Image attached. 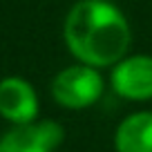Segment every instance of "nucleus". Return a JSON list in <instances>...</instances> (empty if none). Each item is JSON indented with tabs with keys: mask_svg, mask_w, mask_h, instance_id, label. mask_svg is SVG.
Returning a JSON list of instances; mask_svg holds the SVG:
<instances>
[{
	"mask_svg": "<svg viewBox=\"0 0 152 152\" xmlns=\"http://www.w3.org/2000/svg\"><path fill=\"white\" fill-rule=\"evenodd\" d=\"M63 38L72 56L78 63L114 67L128 56L132 29L128 18L110 0H78L67 11Z\"/></svg>",
	"mask_w": 152,
	"mask_h": 152,
	"instance_id": "f257e3e1",
	"label": "nucleus"
},
{
	"mask_svg": "<svg viewBox=\"0 0 152 152\" xmlns=\"http://www.w3.org/2000/svg\"><path fill=\"white\" fill-rule=\"evenodd\" d=\"M103 76L96 67L76 63L61 69L52 81V96L67 110H83L94 105L103 94Z\"/></svg>",
	"mask_w": 152,
	"mask_h": 152,
	"instance_id": "f03ea898",
	"label": "nucleus"
},
{
	"mask_svg": "<svg viewBox=\"0 0 152 152\" xmlns=\"http://www.w3.org/2000/svg\"><path fill=\"white\" fill-rule=\"evenodd\" d=\"M63 143V125L52 119L14 125L0 137V152H54Z\"/></svg>",
	"mask_w": 152,
	"mask_h": 152,
	"instance_id": "7ed1b4c3",
	"label": "nucleus"
},
{
	"mask_svg": "<svg viewBox=\"0 0 152 152\" xmlns=\"http://www.w3.org/2000/svg\"><path fill=\"white\" fill-rule=\"evenodd\" d=\"M112 90L128 101L152 99V56L134 54L121 58L110 74Z\"/></svg>",
	"mask_w": 152,
	"mask_h": 152,
	"instance_id": "20e7f679",
	"label": "nucleus"
},
{
	"mask_svg": "<svg viewBox=\"0 0 152 152\" xmlns=\"http://www.w3.org/2000/svg\"><path fill=\"white\" fill-rule=\"evenodd\" d=\"M0 116L14 125H27L36 121L38 96L25 78L7 76L0 81Z\"/></svg>",
	"mask_w": 152,
	"mask_h": 152,
	"instance_id": "39448f33",
	"label": "nucleus"
},
{
	"mask_svg": "<svg viewBox=\"0 0 152 152\" xmlns=\"http://www.w3.org/2000/svg\"><path fill=\"white\" fill-rule=\"evenodd\" d=\"M116 152H152V112L125 116L114 132Z\"/></svg>",
	"mask_w": 152,
	"mask_h": 152,
	"instance_id": "423d86ee",
	"label": "nucleus"
}]
</instances>
